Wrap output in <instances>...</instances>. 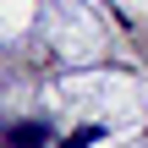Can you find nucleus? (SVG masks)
<instances>
[{
    "label": "nucleus",
    "mask_w": 148,
    "mask_h": 148,
    "mask_svg": "<svg viewBox=\"0 0 148 148\" xmlns=\"http://www.w3.org/2000/svg\"><path fill=\"white\" fill-rule=\"evenodd\" d=\"M5 137H11L16 148H38V143H44V126H11Z\"/></svg>",
    "instance_id": "1"
},
{
    "label": "nucleus",
    "mask_w": 148,
    "mask_h": 148,
    "mask_svg": "<svg viewBox=\"0 0 148 148\" xmlns=\"http://www.w3.org/2000/svg\"><path fill=\"white\" fill-rule=\"evenodd\" d=\"M99 137H104V126H82V132L66 137V148H88V143H99Z\"/></svg>",
    "instance_id": "2"
}]
</instances>
